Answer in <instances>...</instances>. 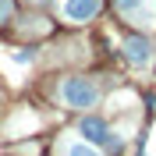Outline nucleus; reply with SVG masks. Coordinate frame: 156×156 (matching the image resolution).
<instances>
[{
  "mask_svg": "<svg viewBox=\"0 0 156 156\" xmlns=\"http://www.w3.org/2000/svg\"><path fill=\"white\" fill-rule=\"evenodd\" d=\"M96 85L89 82V78H68L64 85H60V99L68 103V107H75V110H85V107H92L96 103Z\"/></svg>",
  "mask_w": 156,
  "mask_h": 156,
  "instance_id": "1",
  "label": "nucleus"
},
{
  "mask_svg": "<svg viewBox=\"0 0 156 156\" xmlns=\"http://www.w3.org/2000/svg\"><path fill=\"white\" fill-rule=\"evenodd\" d=\"M78 131L85 135L89 146H103V149H117V135H114V128L103 121V117H85L82 124H78Z\"/></svg>",
  "mask_w": 156,
  "mask_h": 156,
  "instance_id": "2",
  "label": "nucleus"
},
{
  "mask_svg": "<svg viewBox=\"0 0 156 156\" xmlns=\"http://www.w3.org/2000/svg\"><path fill=\"white\" fill-rule=\"evenodd\" d=\"M99 7H103L99 0H64V4H60V14H64L68 21H78V25H82V21L96 18Z\"/></svg>",
  "mask_w": 156,
  "mask_h": 156,
  "instance_id": "3",
  "label": "nucleus"
},
{
  "mask_svg": "<svg viewBox=\"0 0 156 156\" xmlns=\"http://www.w3.org/2000/svg\"><path fill=\"white\" fill-rule=\"evenodd\" d=\"M124 57H128L131 68H146L149 60H153V43L142 39V36H128L124 39Z\"/></svg>",
  "mask_w": 156,
  "mask_h": 156,
  "instance_id": "4",
  "label": "nucleus"
},
{
  "mask_svg": "<svg viewBox=\"0 0 156 156\" xmlns=\"http://www.w3.org/2000/svg\"><path fill=\"white\" fill-rule=\"evenodd\" d=\"M117 11L131 21H142V25H153V11H146V0H114Z\"/></svg>",
  "mask_w": 156,
  "mask_h": 156,
  "instance_id": "5",
  "label": "nucleus"
},
{
  "mask_svg": "<svg viewBox=\"0 0 156 156\" xmlns=\"http://www.w3.org/2000/svg\"><path fill=\"white\" fill-rule=\"evenodd\" d=\"M64 156H99V153L89 146V142H71V146L64 149Z\"/></svg>",
  "mask_w": 156,
  "mask_h": 156,
  "instance_id": "6",
  "label": "nucleus"
},
{
  "mask_svg": "<svg viewBox=\"0 0 156 156\" xmlns=\"http://www.w3.org/2000/svg\"><path fill=\"white\" fill-rule=\"evenodd\" d=\"M11 14H14V4H11V0H0V25H4Z\"/></svg>",
  "mask_w": 156,
  "mask_h": 156,
  "instance_id": "7",
  "label": "nucleus"
}]
</instances>
